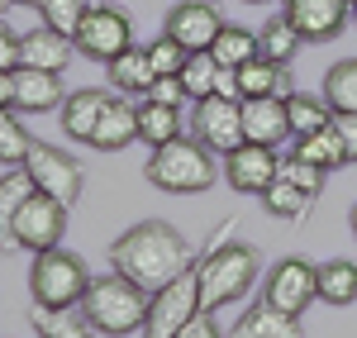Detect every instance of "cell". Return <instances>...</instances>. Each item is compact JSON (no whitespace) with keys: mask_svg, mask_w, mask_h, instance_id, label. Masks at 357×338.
Returning <instances> with one entry per match:
<instances>
[{"mask_svg":"<svg viewBox=\"0 0 357 338\" xmlns=\"http://www.w3.org/2000/svg\"><path fill=\"white\" fill-rule=\"evenodd\" d=\"M110 267L124 272V277H134L138 286L158 291L172 277H181L186 267H195V253H191V238L176 224H167V220H138L134 229H124L110 243Z\"/></svg>","mask_w":357,"mask_h":338,"instance_id":"cell-1","label":"cell"},{"mask_svg":"<svg viewBox=\"0 0 357 338\" xmlns=\"http://www.w3.org/2000/svg\"><path fill=\"white\" fill-rule=\"evenodd\" d=\"M148 300H153L148 286H138L134 277H124V272H105V277H91L82 314L91 319L96 334L129 338V334H143V324H148Z\"/></svg>","mask_w":357,"mask_h":338,"instance_id":"cell-2","label":"cell"},{"mask_svg":"<svg viewBox=\"0 0 357 338\" xmlns=\"http://www.w3.org/2000/svg\"><path fill=\"white\" fill-rule=\"evenodd\" d=\"M262 272V257L252 243H238V238H224L210 253L195 262V277H200V310H224L234 300H243L252 282Z\"/></svg>","mask_w":357,"mask_h":338,"instance_id":"cell-3","label":"cell"},{"mask_svg":"<svg viewBox=\"0 0 357 338\" xmlns=\"http://www.w3.org/2000/svg\"><path fill=\"white\" fill-rule=\"evenodd\" d=\"M220 153H210L195 134H181V139L153 148V158L143 162V176L167 191V196H195V191H210L220 181V167H215Z\"/></svg>","mask_w":357,"mask_h":338,"instance_id":"cell-4","label":"cell"},{"mask_svg":"<svg viewBox=\"0 0 357 338\" xmlns=\"http://www.w3.org/2000/svg\"><path fill=\"white\" fill-rule=\"evenodd\" d=\"M91 291V267L67 248H48V253H33L29 267V300L43 305V310H77Z\"/></svg>","mask_w":357,"mask_h":338,"instance_id":"cell-5","label":"cell"},{"mask_svg":"<svg viewBox=\"0 0 357 338\" xmlns=\"http://www.w3.org/2000/svg\"><path fill=\"white\" fill-rule=\"evenodd\" d=\"M72 43H77V53L91 57V62H114L119 53H129L134 48V20L119 10V5H91L82 15V29L72 33Z\"/></svg>","mask_w":357,"mask_h":338,"instance_id":"cell-6","label":"cell"},{"mask_svg":"<svg viewBox=\"0 0 357 338\" xmlns=\"http://www.w3.org/2000/svg\"><path fill=\"white\" fill-rule=\"evenodd\" d=\"M24 171L33 176V186H38L43 196H57L62 205L82 200V191H86V167L67 148H57V143L33 139V148H29V158H24Z\"/></svg>","mask_w":357,"mask_h":338,"instance_id":"cell-7","label":"cell"},{"mask_svg":"<svg viewBox=\"0 0 357 338\" xmlns=\"http://www.w3.org/2000/svg\"><path fill=\"white\" fill-rule=\"evenodd\" d=\"M195 262H200V257H195ZM195 310H200V277H195V267H186L181 277H172L167 286H158V291H153L143 338H172Z\"/></svg>","mask_w":357,"mask_h":338,"instance_id":"cell-8","label":"cell"},{"mask_svg":"<svg viewBox=\"0 0 357 338\" xmlns=\"http://www.w3.org/2000/svg\"><path fill=\"white\" fill-rule=\"evenodd\" d=\"M262 300L272 310L305 314L319 300V267L305 262V257H281V262H272V272L262 277Z\"/></svg>","mask_w":357,"mask_h":338,"instance_id":"cell-9","label":"cell"},{"mask_svg":"<svg viewBox=\"0 0 357 338\" xmlns=\"http://www.w3.org/2000/svg\"><path fill=\"white\" fill-rule=\"evenodd\" d=\"M62 233H67V205L57 196L33 191L24 210L15 215V243L24 253H48V248H62Z\"/></svg>","mask_w":357,"mask_h":338,"instance_id":"cell-10","label":"cell"},{"mask_svg":"<svg viewBox=\"0 0 357 338\" xmlns=\"http://www.w3.org/2000/svg\"><path fill=\"white\" fill-rule=\"evenodd\" d=\"M191 134L210 153H234L243 143V100H229V95H205L195 100V119H191Z\"/></svg>","mask_w":357,"mask_h":338,"instance_id":"cell-11","label":"cell"},{"mask_svg":"<svg viewBox=\"0 0 357 338\" xmlns=\"http://www.w3.org/2000/svg\"><path fill=\"white\" fill-rule=\"evenodd\" d=\"M220 29H224V20H220V10H215L210 0H181V5L167 10L162 33H172L186 53H205V48H215Z\"/></svg>","mask_w":357,"mask_h":338,"instance_id":"cell-12","label":"cell"},{"mask_svg":"<svg viewBox=\"0 0 357 338\" xmlns=\"http://www.w3.org/2000/svg\"><path fill=\"white\" fill-rule=\"evenodd\" d=\"M276 167H281L276 148H262V143H248V139L234 153H224V181L243 196H262L276 181Z\"/></svg>","mask_w":357,"mask_h":338,"instance_id":"cell-13","label":"cell"},{"mask_svg":"<svg viewBox=\"0 0 357 338\" xmlns=\"http://www.w3.org/2000/svg\"><path fill=\"white\" fill-rule=\"evenodd\" d=\"M281 15L296 24V33H301L305 43H329V38H338L348 29L353 5L348 0H286Z\"/></svg>","mask_w":357,"mask_h":338,"instance_id":"cell-14","label":"cell"},{"mask_svg":"<svg viewBox=\"0 0 357 338\" xmlns=\"http://www.w3.org/2000/svg\"><path fill=\"white\" fill-rule=\"evenodd\" d=\"M243 139L262 143V148H281L291 134V114H286V95H257L243 100Z\"/></svg>","mask_w":357,"mask_h":338,"instance_id":"cell-15","label":"cell"},{"mask_svg":"<svg viewBox=\"0 0 357 338\" xmlns=\"http://www.w3.org/2000/svg\"><path fill=\"white\" fill-rule=\"evenodd\" d=\"M62 100H67L62 72H38V67H20L15 72V110L20 114L62 110Z\"/></svg>","mask_w":357,"mask_h":338,"instance_id":"cell-16","label":"cell"},{"mask_svg":"<svg viewBox=\"0 0 357 338\" xmlns=\"http://www.w3.org/2000/svg\"><path fill=\"white\" fill-rule=\"evenodd\" d=\"M110 100H114V91H100V86L67 91V100H62V134L77 143H91V134H96V124H100Z\"/></svg>","mask_w":357,"mask_h":338,"instance_id":"cell-17","label":"cell"},{"mask_svg":"<svg viewBox=\"0 0 357 338\" xmlns=\"http://www.w3.org/2000/svg\"><path fill=\"white\" fill-rule=\"evenodd\" d=\"M129 143H138V105H129V95H114L96 134H91V148L96 153H124Z\"/></svg>","mask_w":357,"mask_h":338,"instance_id":"cell-18","label":"cell"},{"mask_svg":"<svg viewBox=\"0 0 357 338\" xmlns=\"http://www.w3.org/2000/svg\"><path fill=\"white\" fill-rule=\"evenodd\" d=\"M229 338H305V329H301V314L272 310L267 300H257V305H248L234 319V334Z\"/></svg>","mask_w":357,"mask_h":338,"instance_id":"cell-19","label":"cell"},{"mask_svg":"<svg viewBox=\"0 0 357 338\" xmlns=\"http://www.w3.org/2000/svg\"><path fill=\"white\" fill-rule=\"evenodd\" d=\"M38 186H33V176L24 167H5L0 171V253H10V248H20L15 243V215L24 210V200L33 196Z\"/></svg>","mask_w":357,"mask_h":338,"instance_id":"cell-20","label":"cell"},{"mask_svg":"<svg viewBox=\"0 0 357 338\" xmlns=\"http://www.w3.org/2000/svg\"><path fill=\"white\" fill-rule=\"evenodd\" d=\"M77 53V43L57 29L38 24L24 33V67H38V72H67V62Z\"/></svg>","mask_w":357,"mask_h":338,"instance_id":"cell-21","label":"cell"},{"mask_svg":"<svg viewBox=\"0 0 357 338\" xmlns=\"http://www.w3.org/2000/svg\"><path fill=\"white\" fill-rule=\"evenodd\" d=\"M181 134H186V119H181L176 105H162V100H153V95L138 100V143L162 148V143L181 139Z\"/></svg>","mask_w":357,"mask_h":338,"instance_id":"cell-22","label":"cell"},{"mask_svg":"<svg viewBox=\"0 0 357 338\" xmlns=\"http://www.w3.org/2000/svg\"><path fill=\"white\" fill-rule=\"evenodd\" d=\"M105 72H110V91L114 95H148L153 82H158V72H153V62L143 48H129V53H119L114 62H105Z\"/></svg>","mask_w":357,"mask_h":338,"instance_id":"cell-23","label":"cell"},{"mask_svg":"<svg viewBox=\"0 0 357 338\" xmlns=\"http://www.w3.org/2000/svg\"><path fill=\"white\" fill-rule=\"evenodd\" d=\"M238 95L257 100V95H291V72L272 62V57H252L238 67Z\"/></svg>","mask_w":357,"mask_h":338,"instance_id":"cell-24","label":"cell"},{"mask_svg":"<svg viewBox=\"0 0 357 338\" xmlns=\"http://www.w3.org/2000/svg\"><path fill=\"white\" fill-rule=\"evenodd\" d=\"M291 153L305 158V162H314V167H324V171H338V167L353 162V158H348V143H343V134H338V124H324V129H314V134L296 139Z\"/></svg>","mask_w":357,"mask_h":338,"instance_id":"cell-25","label":"cell"},{"mask_svg":"<svg viewBox=\"0 0 357 338\" xmlns=\"http://www.w3.org/2000/svg\"><path fill=\"white\" fill-rule=\"evenodd\" d=\"M29 324H33V334L38 338H100L91 329V319L77 310H43V305H33L29 310Z\"/></svg>","mask_w":357,"mask_h":338,"instance_id":"cell-26","label":"cell"},{"mask_svg":"<svg viewBox=\"0 0 357 338\" xmlns=\"http://www.w3.org/2000/svg\"><path fill=\"white\" fill-rule=\"evenodd\" d=\"M319 300L324 305H353L357 300V262H348V257L319 262Z\"/></svg>","mask_w":357,"mask_h":338,"instance_id":"cell-27","label":"cell"},{"mask_svg":"<svg viewBox=\"0 0 357 338\" xmlns=\"http://www.w3.org/2000/svg\"><path fill=\"white\" fill-rule=\"evenodd\" d=\"M319 95L329 100L333 114H357V57L333 62L329 72H324V91Z\"/></svg>","mask_w":357,"mask_h":338,"instance_id":"cell-28","label":"cell"},{"mask_svg":"<svg viewBox=\"0 0 357 338\" xmlns=\"http://www.w3.org/2000/svg\"><path fill=\"white\" fill-rule=\"evenodd\" d=\"M210 53H215V62H220V67H234V72H238L243 62L262 57V43H257V33H252V29H243V24H224Z\"/></svg>","mask_w":357,"mask_h":338,"instance_id":"cell-29","label":"cell"},{"mask_svg":"<svg viewBox=\"0 0 357 338\" xmlns=\"http://www.w3.org/2000/svg\"><path fill=\"white\" fill-rule=\"evenodd\" d=\"M286 114H291V134H296V139L333 124L329 100H324V95H310V91H291V95H286Z\"/></svg>","mask_w":357,"mask_h":338,"instance_id":"cell-30","label":"cell"},{"mask_svg":"<svg viewBox=\"0 0 357 338\" xmlns=\"http://www.w3.org/2000/svg\"><path fill=\"white\" fill-rule=\"evenodd\" d=\"M257 43H262V57H272V62H281V67H291V57H296V48H301L305 38L296 33V24H291L286 15H272L267 24L257 29Z\"/></svg>","mask_w":357,"mask_h":338,"instance_id":"cell-31","label":"cell"},{"mask_svg":"<svg viewBox=\"0 0 357 338\" xmlns=\"http://www.w3.org/2000/svg\"><path fill=\"white\" fill-rule=\"evenodd\" d=\"M310 205H314V196H305L301 186H291L286 176H276L272 186L262 191V210H267L272 220H301Z\"/></svg>","mask_w":357,"mask_h":338,"instance_id":"cell-32","label":"cell"},{"mask_svg":"<svg viewBox=\"0 0 357 338\" xmlns=\"http://www.w3.org/2000/svg\"><path fill=\"white\" fill-rule=\"evenodd\" d=\"M186 91H191V100H205V95H215V86H220V62L215 53L205 48V53H186V67L176 72Z\"/></svg>","mask_w":357,"mask_h":338,"instance_id":"cell-33","label":"cell"},{"mask_svg":"<svg viewBox=\"0 0 357 338\" xmlns=\"http://www.w3.org/2000/svg\"><path fill=\"white\" fill-rule=\"evenodd\" d=\"M33 134L24 129V119H15V110H0V167H24Z\"/></svg>","mask_w":357,"mask_h":338,"instance_id":"cell-34","label":"cell"},{"mask_svg":"<svg viewBox=\"0 0 357 338\" xmlns=\"http://www.w3.org/2000/svg\"><path fill=\"white\" fill-rule=\"evenodd\" d=\"M33 10H38V24H48L72 38L82 29V15L91 10V0H33Z\"/></svg>","mask_w":357,"mask_h":338,"instance_id":"cell-35","label":"cell"},{"mask_svg":"<svg viewBox=\"0 0 357 338\" xmlns=\"http://www.w3.org/2000/svg\"><path fill=\"white\" fill-rule=\"evenodd\" d=\"M276 176H286L291 186H301L305 196H319V191H324V176H329V171L314 167V162H305V158H296V153H286V158H281V167H276Z\"/></svg>","mask_w":357,"mask_h":338,"instance_id":"cell-36","label":"cell"},{"mask_svg":"<svg viewBox=\"0 0 357 338\" xmlns=\"http://www.w3.org/2000/svg\"><path fill=\"white\" fill-rule=\"evenodd\" d=\"M143 53H148V62H153V72H158V77H176V72L186 67V48H181L172 33H158Z\"/></svg>","mask_w":357,"mask_h":338,"instance_id":"cell-37","label":"cell"},{"mask_svg":"<svg viewBox=\"0 0 357 338\" xmlns=\"http://www.w3.org/2000/svg\"><path fill=\"white\" fill-rule=\"evenodd\" d=\"M20 67H24V33H15L0 20V72H20Z\"/></svg>","mask_w":357,"mask_h":338,"instance_id":"cell-38","label":"cell"},{"mask_svg":"<svg viewBox=\"0 0 357 338\" xmlns=\"http://www.w3.org/2000/svg\"><path fill=\"white\" fill-rule=\"evenodd\" d=\"M172 338H229V334H224L220 324H215V314H210V310H195Z\"/></svg>","mask_w":357,"mask_h":338,"instance_id":"cell-39","label":"cell"},{"mask_svg":"<svg viewBox=\"0 0 357 338\" xmlns=\"http://www.w3.org/2000/svg\"><path fill=\"white\" fill-rule=\"evenodd\" d=\"M148 95H153V100H162V105H176V110L191 100V91H186V82H181V77H158Z\"/></svg>","mask_w":357,"mask_h":338,"instance_id":"cell-40","label":"cell"},{"mask_svg":"<svg viewBox=\"0 0 357 338\" xmlns=\"http://www.w3.org/2000/svg\"><path fill=\"white\" fill-rule=\"evenodd\" d=\"M333 124H338V134L348 143V158L357 162V114H333Z\"/></svg>","mask_w":357,"mask_h":338,"instance_id":"cell-41","label":"cell"},{"mask_svg":"<svg viewBox=\"0 0 357 338\" xmlns=\"http://www.w3.org/2000/svg\"><path fill=\"white\" fill-rule=\"evenodd\" d=\"M0 110H15V72H0Z\"/></svg>","mask_w":357,"mask_h":338,"instance_id":"cell-42","label":"cell"},{"mask_svg":"<svg viewBox=\"0 0 357 338\" xmlns=\"http://www.w3.org/2000/svg\"><path fill=\"white\" fill-rule=\"evenodd\" d=\"M348 224H353V238H357V200H353V210H348Z\"/></svg>","mask_w":357,"mask_h":338,"instance_id":"cell-43","label":"cell"},{"mask_svg":"<svg viewBox=\"0 0 357 338\" xmlns=\"http://www.w3.org/2000/svg\"><path fill=\"white\" fill-rule=\"evenodd\" d=\"M248 5H272V0H248Z\"/></svg>","mask_w":357,"mask_h":338,"instance_id":"cell-44","label":"cell"},{"mask_svg":"<svg viewBox=\"0 0 357 338\" xmlns=\"http://www.w3.org/2000/svg\"><path fill=\"white\" fill-rule=\"evenodd\" d=\"M5 5H15V0H0V15H5Z\"/></svg>","mask_w":357,"mask_h":338,"instance_id":"cell-45","label":"cell"},{"mask_svg":"<svg viewBox=\"0 0 357 338\" xmlns=\"http://www.w3.org/2000/svg\"><path fill=\"white\" fill-rule=\"evenodd\" d=\"M15 5H33V0H15Z\"/></svg>","mask_w":357,"mask_h":338,"instance_id":"cell-46","label":"cell"},{"mask_svg":"<svg viewBox=\"0 0 357 338\" xmlns=\"http://www.w3.org/2000/svg\"><path fill=\"white\" fill-rule=\"evenodd\" d=\"M353 24H357V5H353Z\"/></svg>","mask_w":357,"mask_h":338,"instance_id":"cell-47","label":"cell"},{"mask_svg":"<svg viewBox=\"0 0 357 338\" xmlns=\"http://www.w3.org/2000/svg\"><path fill=\"white\" fill-rule=\"evenodd\" d=\"M348 5H357V0H348Z\"/></svg>","mask_w":357,"mask_h":338,"instance_id":"cell-48","label":"cell"},{"mask_svg":"<svg viewBox=\"0 0 357 338\" xmlns=\"http://www.w3.org/2000/svg\"><path fill=\"white\" fill-rule=\"evenodd\" d=\"M0 20H5V15H0Z\"/></svg>","mask_w":357,"mask_h":338,"instance_id":"cell-49","label":"cell"}]
</instances>
